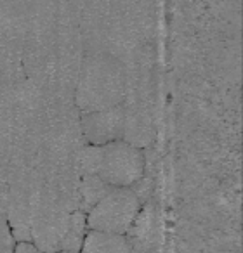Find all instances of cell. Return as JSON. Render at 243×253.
I'll list each match as a JSON object with an SVG mask.
<instances>
[{
    "label": "cell",
    "mask_w": 243,
    "mask_h": 253,
    "mask_svg": "<svg viewBox=\"0 0 243 253\" xmlns=\"http://www.w3.org/2000/svg\"><path fill=\"white\" fill-rule=\"evenodd\" d=\"M141 208V200L131 187H113L87 211V227L92 231L125 234Z\"/></svg>",
    "instance_id": "obj_1"
},
{
    "label": "cell",
    "mask_w": 243,
    "mask_h": 253,
    "mask_svg": "<svg viewBox=\"0 0 243 253\" xmlns=\"http://www.w3.org/2000/svg\"><path fill=\"white\" fill-rule=\"evenodd\" d=\"M80 85V92H85L84 97H80L85 111L113 108L122 101V71L118 70V64L109 57H99L92 61Z\"/></svg>",
    "instance_id": "obj_2"
},
{
    "label": "cell",
    "mask_w": 243,
    "mask_h": 253,
    "mask_svg": "<svg viewBox=\"0 0 243 253\" xmlns=\"http://www.w3.org/2000/svg\"><path fill=\"white\" fill-rule=\"evenodd\" d=\"M145 156L141 149L129 142L113 141L102 146V158L97 175L111 187H131L143 179Z\"/></svg>",
    "instance_id": "obj_3"
},
{
    "label": "cell",
    "mask_w": 243,
    "mask_h": 253,
    "mask_svg": "<svg viewBox=\"0 0 243 253\" xmlns=\"http://www.w3.org/2000/svg\"><path fill=\"white\" fill-rule=\"evenodd\" d=\"M125 108L122 104L96 111H84L80 128L89 144L104 146L122 139Z\"/></svg>",
    "instance_id": "obj_4"
},
{
    "label": "cell",
    "mask_w": 243,
    "mask_h": 253,
    "mask_svg": "<svg viewBox=\"0 0 243 253\" xmlns=\"http://www.w3.org/2000/svg\"><path fill=\"white\" fill-rule=\"evenodd\" d=\"M156 232H158L156 211L151 205H146V207L139 208L134 222L125 232V238L131 243V248L134 253H149L158 241Z\"/></svg>",
    "instance_id": "obj_5"
},
{
    "label": "cell",
    "mask_w": 243,
    "mask_h": 253,
    "mask_svg": "<svg viewBox=\"0 0 243 253\" xmlns=\"http://www.w3.org/2000/svg\"><path fill=\"white\" fill-rule=\"evenodd\" d=\"M80 253H134L125 234L92 231L89 229L82 243Z\"/></svg>",
    "instance_id": "obj_6"
},
{
    "label": "cell",
    "mask_w": 243,
    "mask_h": 253,
    "mask_svg": "<svg viewBox=\"0 0 243 253\" xmlns=\"http://www.w3.org/2000/svg\"><path fill=\"white\" fill-rule=\"evenodd\" d=\"M113 187L108 186L99 175H84L80 179V207L78 210L87 213Z\"/></svg>",
    "instance_id": "obj_7"
},
{
    "label": "cell",
    "mask_w": 243,
    "mask_h": 253,
    "mask_svg": "<svg viewBox=\"0 0 243 253\" xmlns=\"http://www.w3.org/2000/svg\"><path fill=\"white\" fill-rule=\"evenodd\" d=\"M87 215L82 210H75L70 213L68 218L66 231H64L63 241H61V250H73V252H80L84 238L87 234Z\"/></svg>",
    "instance_id": "obj_8"
},
{
    "label": "cell",
    "mask_w": 243,
    "mask_h": 253,
    "mask_svg": "<svg viewBox=\"0 0 243 253\" xmlns=\"http://www.w3.org/2000/svg\"><path fill=\"white\" fill-rule=\"evenodd\" d=\"M16 253H44V252L33 241L26 239V241L18 243V246H16Z\"/></svg>",
    "instance_id": "obj_9"
},
{
    "label": "cell",
    "mask_w": 243,
    "mask_h": 253,
    "mask_svg": "<svg viewBox=\"0 0 243 253\" xmlns=\"http://www.w3.org/2000/svg\"><path fill=\"white\" fill-rule=\"evenodd\" d=\"M56 253H80V252H73V250H57Z\"/></svg>",
    "instance_id": "obj_10"
}]
</instances>
